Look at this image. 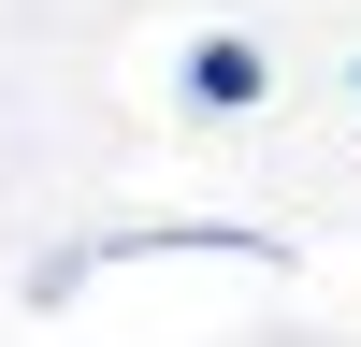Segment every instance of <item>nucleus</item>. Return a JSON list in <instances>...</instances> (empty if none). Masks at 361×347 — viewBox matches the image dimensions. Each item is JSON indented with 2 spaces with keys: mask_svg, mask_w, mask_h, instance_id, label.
Segmentation results:
<instances>
[{
  "mask_svg": "<svg viewBox=\"0 0 361 347\" xmlns=\"http://www.w3.org/2000/svg\"><path fill=\"white\" fill-rule=\"evenodd\" d=\"M173 87H188V116H246L275 73H260V44H231V29H217V44H188V73H173Z\"/></svg>",
  "mask_w": 361,
  "mask_h": 347,
  "instance_id": "1",
  "label": "nucleus"
}]
</instances>
